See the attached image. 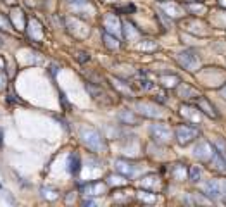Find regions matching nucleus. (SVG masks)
Here are the masks:
<instances>
[{"label": "nucleus", "mask_w": 226, "mask_h": 207, "mask_svg": "<svg viewBox=\"0 0 226 207\" xmlns=\"http://www.w3.org/2000/svg\"><path fill=\"white\" fill-rule=\"evenodd\" d=\"M176 137H178V142L181 145H186V143H190L192 140H195V138L199 137V129L192 128V126H181V128H178V131H176Z\"/></svg>", "instance_id": "obj_1"}, {"label": "nucleus", "mask_w": 226, "mask_h": 207, "mask_svg": "<svg viewBox=\"0 0 226 207\" xmlns=\"http://www.w3.org/2000/svg\"><path fill=\"white\" fill-rule=\"evenodd\" d=\"M204 193L207 197H211V199H218V197H221V185H219L216 180H212V181H209V183H205L204 185Z\"/></svg>", "instance_id": "obj_2"}, {"label": "nucleus", "mask_w": 226, "mask_h": 207, "mask_svg": "<svg viewBox=\"0 0 226 207\" xmlns=\"http://www.w3.org/2000/svg\"><path fill=\"white\" fill-rule=\"evenodd\" d=\"M67 169H69L71 174H78L79 167H81V161H79V157L76 154H71L69 155V159H67Z\"/></svg>", "instance_id": "obj_3"}, {"label": "nucleus", "mask_w": 226, "mask_h": 207, "mask_svg": "<svg viewBox=\"0 0 226 207\" xmlns=\"http://www.w3.org/2000/svg\"><path fill=\"white\" fill-rule=\"evenodd\" d=\"M181 64L186 66L190 71H193V67L197 64V57L193 55L192 52H185V54H181Z\"/></svg>", "instance_id": "obj_4"}, {"label": "nucleus", "mask_w": 226, "mask_h": 207, "mask_svg": "<svg viewBox=\"0 0 226 207\" xmlns=\"http://www.w3.org/2000/svg\"><path fill=\"white\" fill-rule=\"evenodd\" d=\"M216 152H218L219 155H221L223 159H226V142H223V140H218L216 142Z\"/></svg>", "instance_id": "obj_5"}, {"label": "nucleus", "mask_w": 226, "mask_h": 207, "mask_svg": "<svg viewBox=\"0 0 226 207\" xmlns=\"http://www.w3.org/2000/svg\"><path fill=\"white\" fill-rule=\"evenodd\" d=\"M199 105H202V107H205V112H207L209 116H212V118H218V114L214 112V107H209V104H207V100H200L199 102Z\"/></svg>", "instance_id": "obj_6"}, {"label": "nucleus", "mask_w": 226, "mask_h": 207, "mask_svg": "<svg viewBox=\"0 0 226 207\" xmlns=\"http://www.w3.org/2000/svg\"><path fill=\"white\" fill-rule=\"evenodd\" d=\"M199 178H200V167L199 166H193L192 171H190V180H192V181H199Z\"/></svg>", "instance_id": "obj_7"}, {"label": "nucleus", "mask_w": 226, "mask_h": 207, "mask_svg": "<svg viewBox=\"0 0 226 207\" xmlns=\"http://www.w3.org/2000/svg\"><path fill=\"white\" fill-rule=\"evenodd\" d=\"M0 145H2V129H0Z\"/></svg>", "instance_id": "obj_8"}]
</instances>
